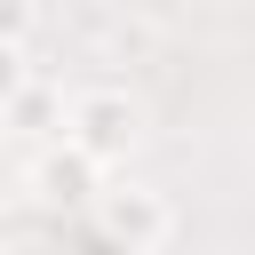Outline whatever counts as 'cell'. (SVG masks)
<instances>
[{"instance_id":"1","label":"cell","mask_w":255,"mask_h":255,"mask_svg":"<svg viewBox=\"0 0 255 255\" xmlns=\"http://www.w3.org/2000/svg\"><path fill=\"white\" fill-rule=\"evenodd\" d=\"M135 135H143V112L120 96V88H88V96H72V112H64V143H80L88 159H128L135 151Z\"/></svg>"},{"instance_id":"2","label":"cell","mask_w":255,"mask_h":255,"mask_svg":"<svg viewBox=\"0 0 255 255\" xmlns=\"http://www.w3.org/2000/svg\"><path fill=\"white\" fill-rule=\"evenodd\" d=\"M88 215H96L104 231H120V239H128L135 255H151V247L167 239V207H159L151 191H104V199H96Z\"/></svg>"},{"instance_id":"3","label":"cell","mask_w":255,"mask_h":255,"mask_svg":"<svg viewBox=\"0 0 255 255\" xmlns=\"http://www.w3.org/2000/svg\"><path fill=\"white\" fill-rule=\"evenodd\" d=\"M96 175H104V159H88L80 143H64V151H48V159H40V175H32V183H40V199H48V207H88V183H96Z\"/></svg>"},{"instance_id":"4","label":"cell","mask_w":255,"mask_h":255,"mask_svg":"<svg viewBox=\"0 0 255 255\" xmlns=\"http://www.w3.org/2000/svg\"><path fill=\"white\" fill-rule=\"evenodd\" d=\"M16 88H24V56H16L8 40H0V112L16 104Z\"/></svg>"},{"instance_id":"5","label":"cell","mask_w":255,"mask_h":255,"mask_svg":"<svg viewBox=\"0 0 255 255\" xmlns=\"http://www.w3.org/2000/svg\"><path fill=\"white\" fill-rule=\"evenodd\" d=\"M0 40H8V48L24 40V0H0Z\"/></svg>"}]
</instances>
